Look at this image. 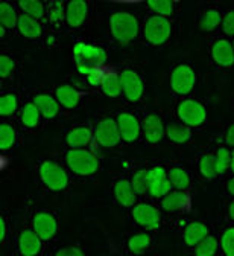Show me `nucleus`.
Segmentation results:
<instances>
[{
    "label": "nucleus",
    "mask_w": 234,
    "mask_h": 256,
    "mask_svg": "<svg viewBox=\"0 0 234 256\" xmlns=\"http://www.w3.org/2000/svg\"><path fill=\"white\" fill-rule=\"evenodd\" d=\"M73 55H75L78 72L84 75L85 78L91 72L102 69L107 62L105 49L97 44H91V43H84V42L76 43L73 48Z\"/></svg>",
    "instance_id": "1"
},
{
    "label": "nucleus",
    "mask_w": 234,
    "mask_h": 256,
    "mask_svg": "<svg viewBox=\"0 0 234 256\" xmlns=\"http://www.w3.org/2000/svg\"><path fill=\"white\" fill-rule=\"evenodd\" d=\"M38 177L41 184L52 192L65 190L70 184L69 171L52 158H43L38 164Z\"/></svg>",
    "instance_id": "2"
},
{
    "label": "nucleus",
    "mask_w": 234,
    "mask_h": 256,
    "mask_svg": "<svg viewBox=\"0 0 234 256\" xmlns=\"http://www.w3.org/2000/svg\"><path fill=\"white\" fill-rule=\"evenodd\" d=\"M110 32L114 40L122 44H128L137 38L140 32V23L134 14L126 11H117L113 12L110 17Z\"/></svg>",
    "instance_id": "3"
},
{
    "label": "nucleus",
    "mask_w": 234,
    "mask_h": 256,
    "mask_svg": "<svg viewBox=\"0 0 234 256\" xmlns=\"http://www.w3.org/2000/svg\"><path fill=\"white\" fill-rule=\"evenodd\" d=\"M65 164L69 166L70 172L78 177H91L97 174L100 168L99 157L88 148L69 150L65 152Z\"/></svg>",
    "instance_id": "4"
},
{
    "label": "nucleus",
    "mask_w": 234,
    "mask_h": 256,
    "mask_svg": "<svg viewBox=\"0 0 234 256\" xmlns=\"http://www.w3.org/2000/svg\"><path fill=\"white\" fill-rule=\"evenodd\" d=\"M131 216L145 232H157L161 229L163 224L161 210L151 203H145V202L137 203L134 208H131Z\"/></svg>",
    "instance_id": "5"
},
{
    "label": "nucleus",
    "mask_w": 234,
    "mask_h": 256,
    "mask_svg": "<svg viewBox=\"0 0 234 256\" xmlns=\"http://www.w3.org/2000/svg\"><path fill=\"white\" fill-rule=\"evenodd\" d=\"M30 228L43 240V242H49L56 238L58 230H59V224H58V218L53 212L46 210V209H38L32 215Z\"/></svg>",
    "instance_id": "6"
},
{
    "label": "nucleus",
    "mask_w": 234,
    "mask_h": 256,
    "mask_svg": "<svg viewBox=\"0 0 234 256\" xmlns=\"http://www.w3.org/2000/svg\"><path fill=\"white\" fill-rule=\"evenodd\" d=\"M177 114L181 124L190 128H201L207 122V110L196 100H184L177 107Z\"/></svg>",
    "instance_id": "7"
},
{
    "label": "nucleus",
    "mask_w": 234,
    "mask_h": 256,
    "mask_svg": "<svg viewBox=\"0 0 234 256\" xmlns=\"http://www.w3.org/2000/svg\"><path fill=\"white\" fill-rule=\"evenodd\" d=\"M171 34H172V24L169 18L158 17V16H151L146 18L143 26V36L151 44L154 46L164 44L171 38Z\"/></svg>",
    "instance_id": "8"
},
{
    "label": "nucleus",
    "mask_w": 234,
    "mask_h": 256,
    "mask_svg": "<svg viewBox=\"0 0 234 256\" xmlns=\"http://www.w3.org/2000/svg\"><path fill=\"white\" fill-rule=\"evenodd\" d=\"M119 75H120L123 96L132 104L139 102L143 98V93H145V82H143L142 75L134 69H125Z\"/></svg>",
    "instance_id": "9"
},
{
    "label": "nucleus",
    "mask_w": 234,
    "mask_h": 256,
    "mask_svg": "<svg viewBox=\"0 0 234 256\" xmlns=\"http://www.w3.org/2000/svg\"><path fill=\"white\" fill-rule=\"evenodd\" d=\"M196 74L189 64H178L171 74V88L178 96H187L196 86Z\"/></svg>",
    "instance_id": "10"
},
{
    "label": "nucleus",
    "mask_w": 234,
    "mask_h": 256,
    "mask_svg": "<svg viewBox=\"0 0 234 256\" xmlns=\"http://www.w3.org/2000/svg\"><path fill=\"white\" fill-rule=\"evenodd\" d=\"M94 140L102 148H114L122 140L117 120L113 118H104L97 122L94 130Z\"/></svg>",
    "instance_id": "11"
},
{
    "label": "nucleus",
    "mask_w": 234,
    "mask_h": 256,
    "mask_svg": "<svg viewBox=\"0 0 234 256\" xmlns=\"http://www.w3.org/2000/svg\"><path fill=\"white\" fill-rule=\"evenodd\" d=\"M116 120H117L119 132H120L123 142L134 144L139 140V138L143 133V124L139 120L136 114H132L129 112H123V113H119Z\"/></svg>",
    "instance_id": "12"
},
{
    "label": "nucleus",
    "mask_w": 234,
    "mask_h": 256,
    "mask_svg": "<svg viewBox=\"0 0 234 256\" xmlns=\"http://www.w3.org/2000/svg\"><path fill=\"white\" fill-rule=\"evenodd\" d=\"M171 190L174 189H172L167 170L160 165L149 168V196L161 200L164 196L169 194Z\"/></svg>",
    "instance_id": "13"
},
{
    "label": "nucleus",
    "mask_w": 234,
    "mask_h": 256,
    "mask_svg": "<svg viewBox=\"0 0 234 256\" xmlns=\"http://www.w3.org/2000/svg\"><path fill=\"white\" fill-rule=\"evenodd\" d=\"M43 248V240L32 228H24L17 235V250L20 256H38Z\"/></svg>",
    "instance_id": "14"
},
{
    "label": "nucleus",
    "mask_w": 234,
    "mask_h": 256,
    "mask_svg": "<svg viewBox=\"0 0 234 256\" xmlns=\"http://www.w3.org/2000/svg\"><path fill=\"white\" fill-rule=\"evenodd\" d=\"M161 209L166 214H183L190 209L192 198L186 190H171L160 202Z\"/></svg>",
    "instance_id": "15"
},
{
    "label": "nucleus",
    "mask_w": 234,
    "mask_h": 256,
    "mask_svg": "<svg viewBox=\"0 0 234 256\" xmlns=\"http://www.w3.org/2000/svg\"><path fill=\"white\" fill-rule=\"evenodd\" d=\"M210 235L212 234H210L209 224L204 222V221L195 220V221H190L187 226L184 228V230H183V242H184L186 247L193 248L199 242H203Z\"/></svg>",
    "instance_id": "16"
},
{
    "label": "nucleus",
    "mask_w": 234,
    "mask_h": 256,
    "mask_svg": "<svg viewBox=\"0 0 234 256\" xmlns=\"http://www.w3.org/2000/svg\"><path fill=\"white\" fill-rule=\"evenodd\" d=\"M113 194L116 202L122 206V208H134L139 202H137V192L134 190L132 183L129 178H119L114 182L113 184Z\"/></svg>",
    "instance_id": "17"
},
{
    "label": "nucleus",
    "mask_w": 234,
    "mask_h": 256,
    "mask_svg": "<svg viewBox=\"0 0 234 256\" xmlns=\"http://www.w3.org/2000/svg\"><path fill=\"white\" fill-rule=\"evenodd\" d=\"M142 124H143V134H145L148 144L155 145V144H160L164 139L166 126H164L163 119L158 114H155V113L146 114Z\"/></svg>",
    "instance_id": "18"
},
{
    "label": "nucleus",
    "mask_w": 234,
    "mask_h": 256,
    "mask_svg": "<svg viewBox=\"0 0 234 256\" xmlns=\"http://www.w3.org/2000/svg\"><path fill=\"white\" fill-rule=\"evenodd\" d=\"M212 56L221 68H231L234 64V46L227 38H219L212 46Z\"/></svg>",
    "instance_id": "19"
},
{
    "label": "nucleus",
    "mask_w": 234,
    "mask_h": 256,
    "mask_svg": "<svg viewBox=\"0 0 234 256\" xmlns=\"http://www.w3.org/2000/svg\"><path fill=\"white\" fill-rule=\"evenodd\" d=\"M88 16V4L82 0H73L65 6V23L69 28H81Z\"/></svg>",
    "instance_id": "20"
},
{
    "label": "nucleus",
    "mask_w": 234,
    "mask_h": 256,
    "mask_svg": "<svg viewBox=\"0 0 234 256\" xmlns=\"http://www.w3.org/2000/svg\"><path fill=\"white\" fill-rule=\"evenodd\" d=\"M93 138L94 133H91L88 126H76L67 133L65 144L70 150H81V148H87L91 144Z\"/></svg>",
    "instance_id": "21"
},
{
    "label": "nucleus",
    "mask_w": 234,
    "mask_h": 256,
    "mask_svg": "<svg viewBox=\"0 0 234 256\" xmlns=\"http://www.w3.org/2000/svg\"><path fill=\"white\" fill-rule=\"evenodd\" d=\"M152 244H154V240L148 232H139V234H132L126 240L125 246L129 254L139 256V254L149 252L152 248Z\"/></svg>",
    "instance_id": "22"
},
{
    "label": "nucleus",
    "mask_w": 234,
    "mask_h": 256,
    "mask_svg": "<svg viewBox=\"0 0 234 256\" xmlns=\"http://www.w3.org/2000/svg\"><path fill=\"white\" fill-rule=\"evenodd\" d=\"M56 100L59 106L67 110H73L81 101V93L70 84H62L56 88Z\"/></svg>",
    "instance_id": "23"
},
{
    "label": "nucleus",
    "mask_w": 234,
    "mask_h": 256,
    "mask_svg": "<svg viewBox=\"0 0 234 256\" xmlns=\"http://www.w3.org/2000/svg\"><path fill=\"white\" fill-rule=\"evenodd\" d=\"M17 28H18L20 34L27 40H37L43 34V26H41L40 20H35V18L24 16V14L20 16Z\"/></svg>",
    "instance_id": "24"
},
{
    "label": "nucleus",
    "mask_w": 234,
    "mask_h": 256,
    "mask_svg": "<svg viewBox=\"0 0 234 256\" xmlns=\"http://www.w3.org/2000/svg\"><path fill=\"white\" fill-rule=\"evenodd\" d=\"M167 174H169V180L172 184V189L175 190H186L190 189L192 186V174L183 168V166H171L167 170Z\"/></svg>",
    "instance_id": "25"
},
{
    "label": "nucleus",
    "mask_w": 234,
    "mask_h": 256,
    "mask_svg": "<svg viewBox=\"0 0 234 256\" xmlns=\"http://www.w3.org/2000/svg\"><path fill=\"white\" fill-rule=\"evenodd\" d=\"M32 101L35 102V106L41 112L43 118H46V119L55 118L58 114V112H59V102H58V100L53 98V96H50V94H46V93L37 94Z\"/></svg>",
    "instance_id": "26"
},
{
    "label": "nucleus",
    "mask_w": 234,
    "mask_h": 256,
    "mask_svg": "<svg viewBox=\"0 0 234 256\" xmlns=\"http://www.w3.org/2000/svg\"><path fill=\"white\" fill-rule=\"evenodd\" d=\"M166 136L171 142L183 145L192 139V128L184 124H171L166 126Z\"/></svg>",
    "instance_id": "27"
},
{
    "label": "nucleus",
    "mask_w": 234,
    "mask_h": 256,
    "mask_svg": "<svg viewBox=\"0 0 234 256\" xmlns=\"http://www.w3.org/2000/svg\"><path fill=\"white\" fill-rule=\"evenodd\" d=\"M41 116H43L41 112L38 110V107L35 106V102H33V101L24 104L23 108H21V112H20V120H21V124L26 128H30V130H33V128H37L40 125Z\"/></svg>",
    "instance_id": "28"
},
{
    "label": "nucleus",
    "mask_w": 234,
    "mask_h": 256,
    "mask_svg": "<svg viewBox=\"0 0 234 256\" xmlns=\"http://www.w3.org/2000/svg\"><path fill=\"white\" fill-rule=\"evenodd\" d=\"M198 171L199 174L203 176L206 180L212 182L215 178H218V170H216V157H215V152H209V154H204L203 157L199 158L198 162Z\"/></svg>",
    "instance_id": "29"
},
{
    "label": "nucleus",
    "mask_w": 234,
    "mask_h": 256,
    "mask_svg": "<svg viewBox=\"0 0 234 256\" xmlns=\"http://www.w3.org/2000/svg\"><path fill=\"white\" fill-rule=\"evenodd\" d=\"M131 183L137 196H149V168H139L132 172Z\"/></svg>",
    "instance_id": "30"
},
{
    "label": "nucleus",
    "mask_w": 234,
    "mask_h": 256,
    "mask_svg": "<svg viewBox=\"0 0 234 256\" xmlns=\"http://www.w3.org/2000/svg\"><path fill=\"white\" fill-rule=\"evenodd\" d=\"M102 92L110 96V98H119L122 94V84H120V75L116 72L108 70L104 76V81L100 84Z\"/></svg>",
    "instance_id": "31"
},
{
    "label": "nucleus",
    "mask_w": 234,
    "mask_h": 256,
    "mask_svg": "<svg viewBox=\"0 0 234 256\" xmlns=\"http://www.w3.org/2000/svg\"><path fill=\"white\" fill-rule=\"evenodd\" d=\"M221 248V240L216 235L207 236L203 242L192 248L193 256H216Z\"/></svg>",
    "instance_id": "32"
},
{
    "label": "nucleus",
    "mask_w": 234,
    "mask_h": 256,
    "mask_svg": "<svg viewBox=\"0 0 234 256\" xmlns=\"http://www.w3.org/2000/svg\"><path fill=\"white\" fill-rule=\"evenodd\" d=\"M18 8L24 16H29L35 20H41L46 16V5L40 0H21L18 2Z\"/></svg>",
    "instance_id": "33"
},
{
    "label": "nucleus",
    "mask_w": 234,
    "mask_h": 256,
    "mask_svg": "<svg viewBox=\"0 0 234 256\" xmlns=\"http://www.w3.org/2000/svg\"><path fill=\"white\" fill-rule=\"evenodd\" d=\"M199 26L204 32H213L216 30L219 26H222V16L218 10H206L201 16L199 20Z\"/></svg>",
    "instance_id": "34"
},
{
    "label": "nucleus",
    "mask_w": 234,
    "mask_h": 256,
    "mask_svg": "<svg viewBox=\"0 0 234 256\" xmlns=\"http://www.w3.org/2000/svg\"><path fill=\"white\" fill-rule=\"evenodd\" d=\"M146 6L149 8L152 16L169 18L174 14V11H175L177 4L175 2H169V0H151V2L146 4Z\"/></svg>",
    "instance_id": "35"
},
{
    "label": "nucleus",
    "mask_w": 234,
    "mask_h": 256,
    "mask_svg": "<svg viewBox=\"0 0 234 256\" xmlns=\"http://www.w3.org/2000/svg\"><path fill=\"white\" fill-rule=\"evenodd\" d=\"M18 18L20 16L17 14L15 8L8 4V2H2L0 4V26H3L6 29H14L18 24Z\"/></svg>",
    "instance_id": "36"
},
{
    "label": "nucleus",
    "mask_w": 234,
    "mask_h": 256,
    "mask_svg": "<svg viewBox=\"0 0 234 256\" xmlns=\"http://www.w3.org/2000/svg\"><path fill=\"white\" fill-rule=\"evenodd\" d=\"M18 108V96L14 92H6L0 96V114L3 118L12 116Z\"/></svg>",
    "instance_id": "37"
},
{
    "label": "nucleus",
    "mask_w": 234,
    "mask_h": 256,
    "mask_svg": "<svg viewBox=\"0 0 234 256\" xmlns=\"http://www.w3.org/2000/svg\"><path fill=\"white\" fill-rule=\"evenodd\" d=\"M17 140V132L15 128L8 124V122H2V126H0V145H2V151H9L12 150V146L15 145Z\"/></svg>",
    "instance_id": "38"
},
{
    "label": "nucleus",
    "mask_w": 234,
    "mask_h": 256,
    "mask_svg": "<svg viewBox=\"0 0 234 256\" xmlns=\"http://www.w3.org/2000/svg\"><path fill=\"white\" fill-rule=\"evenodd\" d=\"M65 4L62 2H50L47 4V8H49V22L50 24L58 29L61 28L62 22H65Z\"/></svg>",
    "instance_id": "39"
},
{
    "label": "nucleus",
    "mask_w": 234,
    "mask_h": 256,
    "mask_svg": "<svg viewBox=\"0 0 234 256\" xmlns=\"http://www.w3.org/2000/svg\"><path fill=\"white\" fill-rule=\"evenodd\" d=\"M216 157V170L218 176L222 177L227 171H230V164H231V150L227 146H219L215 152Z\"/></svg>",
    "instance_id": "40"
},
{
    "label": "nucleus",
    "mask_w": 234,
    "mask_h": 256,
    "mask_svg": "<svg viewBox=\"0 0 234 256\" xmlns=\"http://www.w3.org/2000/svg\"><path fill=\"white\" fill-rule=\"evenodd\" d=\"M221 250L224 256H234V226L227 228L221 234Z\"/></svg>",
    "instance_id": "41"
},
{
    "label": "nucleus",
    "mask_w": 234,
    "mask_h": 256,
    "mask_svg": "<svg viewBox=\"0 0 234 256\" xmlns=\"http://www.w3.org/2000/svg\"><path fill=\"white\" fill-rule=\"evenodd\" d=\"M14 69H15L14 60L8 55H0V76H2V80L12 76Z\"/></svg>",
    "instance_id": "42"
},
{
    "label": "nucleus",
    "mask_w": 234,
    "mask_h": 256,
    "mask_svg": "<svg viewBox=\"0 0 234 256\" xmlns=\"http://www.w3.org/2000/svg\"><path fill=\"white\" fill-rule=\"evenodd\" d=\"M222 30L225 36L234 37V10H230L222 16Z\"/></svg>",
    "instance_id": "43"
},
{
    "label": "nucleus",
    "mask_w": 234,
    "mask_h": 256,
    "mask_svg": "<svg viewBox=\"0 0 234 256\" xmlns=\"http://www.w3.org/2000/svg\"><path fill=\"white\" fill-rule=\"evenodd\" d=\"M53 256H87L85 252H82L79 247H73V246H64V247H59Z\"/></svg>",
    "instance_id": "44"
},
{
    "label": "nucleus",
    "mask_w": 234,
    "mask_h": 256,
    "mask_svg": "<svg viewBox=\"0 0 234 256\" xmlns=\"http://www.w3.org/2000/svg\"><path fill=\"white\" fill-rule=\"evenodd\" d=\"M0 226H2V230H0V241H2V244H5L6 236H8V220H6V216L0 218Z\"/></svg>",
    "instance_id": "45"
},
{
    "label": "nucleus",
    "mask_w": 234,
    "mask_h": 256,
    "mask_svg": "<svg viewBox=\"0 0 234 256\" xmlns=\"http://www.w3.org/2000/svg\"><path fill=\"white\" fill-rule=\"evenodd\" d=\"M225 144L228 146H233L234 148V124L227 130V134H225Z\"/></svg>",
    "instance_id": "46"
},
{
    "label": "nucleus",
    "mask_w": 234,
    "mask_h": 256,
    "mask_svg": "<svg viewBox=\"0 0 234 256\" xmlns=\"http://www.w3.org/2000/svg\"><path fill=\"white\" fill-rule=\"evenodd\" d=\"M227 216L231 222H234V198L227 204Z\"/></svg>",
    "instance_id": "47"
},
{
    "label": "nucleus",
    "mask_w": 234,
    "mask_h": 256,
    "mask_svg": "<svg viewBox=\"0 0 234 256\" xmlns=\"http://www.w3.org/2000/svg\"><path fill=\"white\" fill-rule=\"evenodd\" d=\"M227 192L231 197H234V176L227 182Z\"/></svg>",
    "instance_id": "48"
},
{
    "label": "nucleus",
    "mask_w": 234,
    "mask_h": 256,
    "mask_svg": "<svg viewBox=\"0 0 234 256\" xmlns=\"http://www.w3.org/2000/svg\"><path fill=\"white\" fill-rule=\"evenodd\" d=\"M230 171L234 174V148L231 150V164H230Z\"/></svg>",
    "instance_id": "49"
},
{
    "label": "nucleus",
    "mask_w": 234,
    "mask_h": 256,
    "mask_svg": "<svg viewBox=\"0 0 234 256\" xmlns=\"http://www.w3.org/2000/svg\"><path fill=\"white\" fill-rule=\"evenodd\" d=\"M233 46H234V40H233Z\"/></svg>",
    "instance_id": "50"
}]
</instances>
